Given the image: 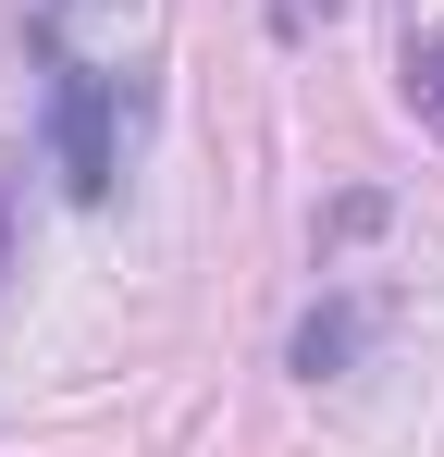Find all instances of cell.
I'll list each match as a JSON object with an SVG mask.
<instances>
[{"instance_id": "cell-1", "label": "cell", "mask_w": 444, "mask_h": 457, "mask_svg": "<svg viewBox=\"0 0 444 457\" xmlns=\"http://www.w3.org/2000/svg\"><path fill=\"white\" fill-rule=\"evenodd\" d=\"M50 50V161H62V186L99 211L111 198V173H124V124H111V75L99 62H74L62 37H37Z\"/></svg>"}, {"instance_id": "cell-2", "label": "cell", "mask_w": 444, "mask_h": 457, "mask_svg": "<svg viewBox=\"0 0 444 457\" xmlns=\"http://www.w3.org/2000/svg\"><path fill=\"white\" fill-rule=\"evenodd\" d=\"M358 334H370V309H358V297L308 309V334H296V371H308V383H321V371H346V359H358Z\"/></svg>"}, {"instance_id": "cell-3", "label": "cell", "mask_w": 444, "mask_h": 457, "mask_svg": "<svg viewBox=\"0 0 444 457\" xmlns=\"http://www.w3.org/2000/svg\"><path fill=\"white\" fill-rule=\"evenodd\" d=\"M407 87H420V112H444V25L407 37Z\"/></svg>"}]
</instances>
